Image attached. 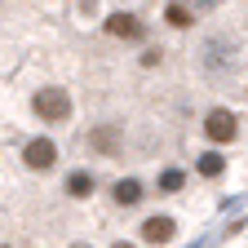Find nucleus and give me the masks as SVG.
<instances>
[{"label": "nucleus", "instance_id": "obj_1", "mask_svg": "<svg viewBox=\"0 0 248 248\" xmlns=\"http://www.w3.org/2000/svg\"><path fill=\"white\" fill-rule=\"evenodd\" d=\"M200 67H204V76H213V80L231 76V71L239 67V49H235V40H231V36H208V40L200 45Z\"/></svg>", "mask_w": 248, "mask_h": 248}, {"label": "nucleus", "instance_id": "obj_5", "mask_svg": "<svg viewBox=\"0 0 248 248\" xmlns=\"http://www.w3.org/2000/svg\"><path fill=\"white\" fill-rule=\"evenodd\" d=\"M89 146H93V151H102V155H115V151L124 146L120 124H98V129H89Z\"/></svg>", "mask_w": 248, "mask_h": 248}, {"label": "nucleus", "instance_id": "obj_12", "mask_svg": "<svg viewBox=\"0 0 248 248\" xmlns=\"http://www.w3.org/2000/svg\"><path fill=\"white\" fill-rule=\"evenodd\" d=\"M164 18H169V27H177V31L195 22V18H191V9H186V5H169V14H164Z\"/></svg>", "mask_w": 248, "mask_h": 248}, {"label": "nucleus", "instance_id": "obj_16", "mask_svg": "<svg viewBox=\"0 0 248 248\" xmlns=\"http://www.w3.org/2000/svg\"><path fill=\"white\" fill-rule=\"evenodd\" d=\"M0 248H9V244H0Z\"/></svg>", "mask_w": 248, "mask_h": 248}, {"label": "nucleus", "instance_id": "obj_3", "mask_svg": "<svg viewBox=\"0 0 248 248\" xmlns=\"http://www.w3.org/2000/svg\"><path fill=\"white\" fill-rule=\"evenodd\" d=\"M204 138L208 142H235L239 138V120H235V111H226V107H213L208 115H204Z\"/></svg>", "mask_w": 248, "mask_h": 248}, {"label": "nucleus", "instance_id": "obj_10", "mask_svg": "<svg viewBox=\"0 0 248 248\" xmlns=\"http://www.w3.org/2000/svg\"><path fill=\"white\" fill-rule=\"evenodd\" d=\"M195 173H200V177H222V173H226L222 151H204L200 160H195Z\"/></svg>", "mask_w": 248, "mask_h": 248}, {"label": "nucleus", "instance_id": "obj_4", "mask_svg": "<svg viewBox=\"0 0 248 248\" xmlns=\"http://www.w3.org/2000/svg\"><path fill=\"white\" fill-rule=\"evenodd\" d=\"M22 164H27L31 173L53 169V164H58V142H53V138H31V142L22 146Z\"/></svg>", "mask_w": 248, "mask_h": 248}, {"label": "nucleus", "instance_id": "obj_2", "mask_svg": "<svg viewBox=\"0 0 248 248\" xmlns=\"http://www.w3.org/2000/svg\"><path fill=\"white\" fill-rule=\"evenodd\" d=\"M31 111H36L45 124H62V120H71V93L67 89H36L31 93Z\"/></svg>", "mask_w": 248, "mask_h": 248}, {"label": "nucleus", "instance_id": "obj_8", "mask_svg": "<svg viewBox=\"0 0 248 248\" xmlns=\"http://www.w3.org/2000/svg\"><path fill=\"white\" fill-rule=\"evenodd\" d=\"M107 31H111V36H120V40H142V22L133 18V14H111L107 18Z\"/></svg>", "mask_w": 248, "mask_h": 248}, {"label": "nucleus", "instance_id": "obj_13", "mask_svg": "<svg viewBox=\"0 0 248 248\" xmlns=\"http://www.w3.org/2000/svg\"><path fill=\"white\" fill-rule=\"evenodd\" d=\"M195 9H217V5H226V0H191Z\"/></svg>", "mask_w": 248, "mask_h": 248}, {"label": "nucleus", "instance_id": "obj_11", "mask_svg": "<svg viewBox=\"0 0 248 248\" xmlns=\"http://www.w3.org/2000/svg\"><path fill=\"white\" fill-rule=\"evenodd\" d=\"M182 186H186V173L182 169H164L160 173V191H182Z\"/></svg>", "mask_w": 248, "mask_h": 248}, {"label": "nucleus", "instance_id": "obj_9", "mask_svg": "<svg viewBox=\"0 0 248 248\" xmlns=\"http://www.w3.org/2000/svg\"><path fill=\"white\" fill-rule=\"evenodd\" d=\"M93 186H98V182H93V173H89V169L67 173V195H71V200H89V195H93Z\"/></svg>", "mask_w": 248, "mask_h": 248}, {"label": "nucleus", "instance_id": "obj_7", "mask_svg": "<svg viewBox=\"0 0 248 248\" xmlns=\"http://www.w3.org/2000/svg\"><path fill=\"white\" fill-rule=\"evenodd\" d=\"M111 200L120 204V208H133V204H142L146 195H142V182L138 177H120L115 186H111Z\"/></svg>", "mask_w": 248, "mask_h": 248}, {"label": "nucleus", "instance_id": "obj_15", "mask_svg": "<svg viewBox=\"0 0 248 248\" xmlns=\"http://www.w3.org/2000/svg\"><path fill=\"white\" fill-rule=\"evenodd\" d=\"M76 248H89V244H76Z\"/></svg>", "mask_w": 248, "mask_h": 248}, {"label": "nucleus", "instance_id": "obj_6", "mask_svg": "<svg viewBox=\"0 0 248 248\" xmlns=\"http://www.w3.org/2000/svg\"><path fill=\"white\" fill-rule=\"evenodd\" d=\"M173 235H177L173 217H146V222H142V244H169Z\"/></svg>", "mask_w": 248, "mask_h": 248}, {"label": "nucleus", "instance_id": "obj_14", "mask_svg": "<svg viewBox=\"0 0 248 248\" xmlns=\"http://www.w3.org/2000/svg\"><path fill=\"white\" fill-rule=\"evenodd\" d=\"M111 248H133V244H124V239H120V244H111Z\"/></svg>", "mask_w": 248, "mask_h": 248}]
</instances>
